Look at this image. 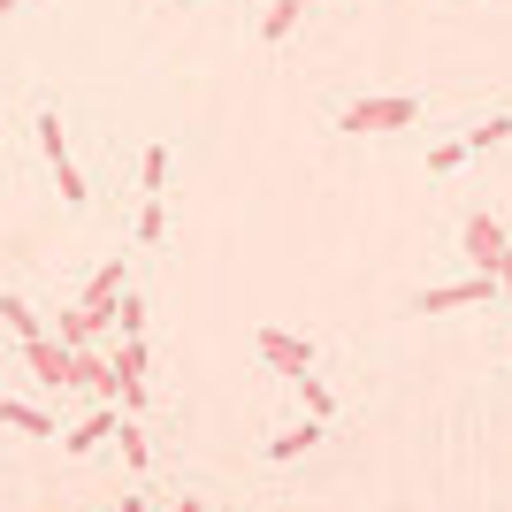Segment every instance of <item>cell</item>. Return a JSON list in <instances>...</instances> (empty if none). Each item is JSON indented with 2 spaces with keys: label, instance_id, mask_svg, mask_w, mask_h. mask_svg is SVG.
Instances as JSON below:
<instances>
[{
  "label": "cell",
  "instance_id": "3957f363",
  "mask_svg": "<svg viewBox=\"0 0 512 512\" xmlns=\"http://www.w3.org/2000/svg\"><path fill=\"white\" fill-rule=\"evenodd\" d=\"M260 360L276 367V375H291V383H299V375H314V344L306 337H291V329H276V321H268V329H260Z\"/></svg>",
  "mask_w": 512,
  "mask_h": 512
},
{
  "label": "cell",
  "instance_id": "ffe728a7",
  "mask_svg": "<svg viewBox=\"0 0 512 512\" xmlns=\"http://www.w3.org/2000/svg\"><path fill=\"white\" fill-rule=\"evenodd\" d=\"M497 291L512 299V237H505V253H497Z\"/></svg>",
  "mask_w": 512,
  "mask_h": 512
},
{
  "label": "cell",
  "instance_id": "52a82bcc",
  "mask_svg": "<svg viewBox=\"0 0 512 512\" xmlns=\"http://www.w3.org/2000/svg\"><path fill=\"white\" fill-rule=\"evenodd\" d=\"M467 253H474V276H497V253H505V222L497 214H467Z\"/></svg>",
  "mask_w": 512,
  "mask_h": 512
},
{
  "label": "cell",
  "instance_id": "277c9868",
  "mask_svg": "<svg viewBox=\"0 0 512 512\" xmlns=\"http://www.w3.org/2000/svg\"><path fill=\"white\" fill-rule=\"evenodd\" d=\"M23 360H31V375H39L46 390H69V383H77V352H69L62 337H23Z\"/></svg>",
  "mask_w": 512,
  "mask_h": 512
},
{
  "label": "cell",
  "instance_id": "5bb4252c",
  "mask_svg": "<svg viewBox=\"0 0 512 512\" xmlns=\"http://www.w3.org/2000/svg\"><path fill=\"white\" fill-rule=\"evenodd\" d=\"M505 138H512V115H490V123L467 130V153H490V146H505Z\"/></svg>",
  "mask_w": 512,
  "mask_h": 512
},
{
  "label": "cell",
  "instance_id": "7a4b0ae2",
  "mask_svg": "<svg viewBox=\"0 0 512 512\" xmlns=\"http://www.w3.org/2000/svg\"><path fill=\"white\" fill-rule=\"evenodd\" d=\"M39 146H46V169H54L62 199H69V207H85V199H92V184L77 176V161H69V146H62V115H54V107L39 115Z\"/></svg>",
  "mask_w": 512,
  "mask_h": 512
},
{
  "label": "cell",
  "instance_id": "6da1fadb",
  "mask_svg": "<svg viewBox=\"0 0 512 512\" xmlns=\"http://www.w3.org/2000/svg\"><path fill=\"white\" fill-rule=\"evenodd\" d=\"M421 123V100L413 92H375V100H352L337 115V130H352V138H367V130H406Z\"/></svg>",
  "mask_w": 512,
  "mask_h": 512
},
{
  "label": "cell",
  "instance_id": "9c48e42d",
  "mask_svg": "<svg viewBox=\"0 0 512 512\" xmlns=\"http://www.w3.org/2000/svg\"><path fill=\"white\" fill-rule=\"evenodd\" d=\"M0 428H16V436H54V421H46L39 406H23V398H0Z\"/></svg>",
  "mask_w": 512,
  "mask_h": 512
},
{
  "label": "cell",
  "instance_id": "7c38bea8",
  "mask_svg": "<svg viewBox=\"0 0 512 512\" xmlns=\"http://www.w3.org/2000/svg\"><path fill=\"white\" fill-rule=\"evenodd\" d=\"M138 192H146V199L169 192V146H146V161H138Z\"/></svg>",
  "mask_w": 512,
  "mask_h": 512
},
{
  "label": "cell",
  "instance_id": "2e32d148",
  "mask_svg": "<svg viewBox=\"0 0 512 512\" xmlns=\"http://www.w3.org/2000/svg\"><path fill=\"white\" fill-rule=\"evenodd\" d=\"M299 390H306V413H314V421H329V413H337V390L321 383V375H299Z\"/></svg>",
  "mask_w": 512,
  "mask_h": 512
},
{
  "label": "cell",
  "instance_id": "4fadbf2b",
  "mask_svg": "<svg viewBox=\"0 0 512 512\" xmlns=\"http://www.w3.org/2000/svg\"><path fill=\"white\" fill-rule=\"evenodd\" d=\"M474 153H467V138H444V146H428V176H459Z\"/></svg>",
  "mask_w": 512,
  "mask_h": 512
},
{
  "label": "cell",
  "instance_id": "cb8c5ba5",
  "mask_svg": "<svg viewBox=\"0 0 512 512\" xmlns=\"http://www.w3.org/2000/svg\"><path fill=\"white\" fill-rule=\"evenodd\" d=\"M0 23H8V16H0Z\"/></svg>",
  "mask_w": 512,
  "mask_h": 512
},
{
  "label": "cell",
  "instance_id": "603a6c76",
  "mask_svg": "<svg viewBox=\"0 0 512 512\" xmlns=\"http://www.w3.org/2000/svg\"><path fill=\"white\" fill-rule=\"evenodd\" d=\"M0 16H16V0H0Z\"/></svg>",
  "mask_w": 512,
  "mask_h": 512
},
{
  "label": "cell",
  "instance_id": "5b68a950",
  "mask_svg": "<svg viewBox=\"0 0 512 512\" xmlns=\"http://www.w3.org/2000/svg\"><path fill=\"white\" fill-rule=\"evenodd\" d=\"M497 299V276H467V283H436L413 299V314H451V306H490Z\"/></svg>",
  "mask_w": 512,
  "mask_h": 512
},
{
  "label": "cell",
  "instance_id": "44dd1931",
  "mask_svg": "<svg viewBox=\"0 0 512 512\" xmlns=\"http://www.w3.org/2000/svg\"><path fill=\"white\" fill-rule=\"evenodd\" d=\"M115 497H123V512H146V497H138V490H115Z\"/></svg>",
  "mask_w": 512,
  "mask_h": 512
},
{
  "label": "cell",
  "instance_id": "e0dca14e",
  "mask_svg": "<svg viewBox=\"0 0 512 512\" xmlns=\"http://www.w3.org/2000/svg\"><path fill=\"white\" fill-rule=\"evenodd\" d=\"M54 337H62V344H69V352H77V344H85V337H92V314H85V306H69V314H62V321H54Z\"/></svg>",
  "mask_w": 512,
  "mask_h": 512
},
{
  "label": "cell",
  "instance_id": "30bf717a",
  "mask_svg": "<svg viewBox=\"0 0 512 512\" xmlns=\"http://www.w3.org/2000/svg\"><path fill=\"white\" fill-rule=\"evenodd\" d=\"M306 8H314V0H276V8L260 16V39H268V46H283V39H291V23H299Z\"/></svg>",
  "mask_w": 512,
  "mask_h": 512
},
{
  "label": "cell",
  "instance_id": "ac0fdd59",
  "mask_svg": "<svg viewBox=\"0 0 512 512\" xmlns=\"http://www.w3.org/2000/svg\"><path fill=\"white\" fill-rule=\"evenodd\" d=\"M161 230H169V214H161V199H146L138 207V245H161Z\"/></svg>",
  "mask_w": 512,
  "mask_h": 512
},
{
  "label": "cell",
  "instance_id": "ba28073f",
  "mask_svg": "<svg viewBox=\"0 0 512 512\" xmlns=\"http://www.w3.org/2000/svg\"><path fill=\"white\" fill-rule=\"evenodd\" d=\"M314 444H321V421H314V413H306L299 428H283L276 444H268V459H306V451H314Z\"/></svg>",
  "mask_w": 512,
  "mask_h": 512
},
{
  "label": "cell",
  "instance_id": "7402d4cb",
  "mask_svg": "<svg viewBox=\"0 0 512 512\" xmlns=\"http://www.w3.org/2000/svg\"><path fill=\"white\" fill-rule=\"evenodd\" d=\"M176 512H199V497H184V505H176Z\"/></svg>",
  "mask_w": 512,
  "mask_h": 512
},
{
  "label": "cell",
  "instance_id": "d6986e66",
  "mask_svg": "<svg viewBox=\"0 0 512 512\" xmlns=\"http://www.w3.org/2000/svg\"><path fill=\"white\" fill-rule=\"evenodd\" d=\"M115 321H123V337H138V329H146V306H138V299H130V291H123V306H115Z\"/></svg>",
  "mask_w": 512,
  "mask_h": 512
},
{
  "label": "cell",
  "instance_id": "8fae6325",
  "mask_svg": "<svg viewBox=\"0 0 512 512\" xmlns=\"http://www.w3.org/2000/svg\"><path fill=\"white\" fill-rule=\"evenodd\" d=\"M115 444H123L130 474H146V467H153V451H146V428H138V413H123V421H115Z\"/></svg>",
  "mask_w": 512,
  "mask_h": 512
},
{
  "label": "cell",
  "instance_id": "8992f818",
  "mask_svg": "<svg viewBox=\"0 0 512 512\" xmlns=\"http://www.w3.org/2000/svg\"><path fill=\"white\" fill-rule=\"evenodd\" d=\"M115 421H123V406H115V398H100V413H85V421L69 428V436H62V451H69V459H85V451H100L107 436H115Z\"/></svg>",
  "mask_w": 512,
  "mask_h": 512
},
{
  "label": "cell",
  "instance_id": "9a60e30c",
  "mask_svg": "<svg viewBox=\"0 0 512 512\" xmlns=\"http://www.w3.org/2000/svg\"><path fill=\"white\" fill-rule=\"evenodd\" d=\"M0 321H8L16 337H46V321L31 314V306H23V299H0Z\"/></svg>",
  "mask_w": 512,
  "mask_h": 512
}]
</instances>
